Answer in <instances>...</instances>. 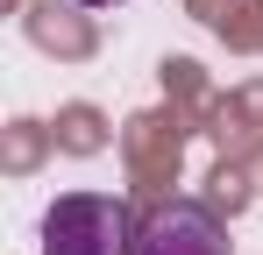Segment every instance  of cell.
Returning a JSON list of instances; mask_svg holds the SVG:
<instances>
[{
  "mask_svg": "<svg viewBox=\"0 0 263 255\" xmlns=\"http://www.w3.org/2000/svg\"><path fill=\"white\" fill-rule=\"evenodd\" d=\"M135 220L128 199L114 192H64L43 213V255H135Z\"/></svg>",
  "mask_w": 263,
  "mask_h": 255,
  "instance_id": "6da1fadb",
  "label": "cell"
},
{
  "mask_svg": "<svg viewBox=\"0 0 263 255\" xmlns=\"http://www.w3.org/2000/svg\"><path fill=\"white\" fill-rule=\"evenodd\" d=\"M135 255H235L228 227L214 220V206L199 199H164L135 227Z\"/></svg>",
  "mask_w": 263,
  "mask_h": 255,
  "instance_id": "7a4b0ae2",
  "label": "cell"
},
{
  "mask_svg": "<svg viewBox=\"0 0 263 255\" xmlns=\"http://www.w3.org/2000/svg\"><path fill=\"white\" fill-rule=\"evenodd\" d=\"M79 7H128V0H79Z\"/></svg>",
  "mask_w": 263,
  "mask_h": 255,
  "instance_id": "3957f363",
  "label": "cell"
}]
</instances>
